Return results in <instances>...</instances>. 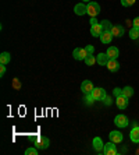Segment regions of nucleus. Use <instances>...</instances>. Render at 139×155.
I'll return each instance as SVG.
<instances>
[{
    "mask_svg": "<svg viewBox=\"0 0 139 155\" xmlns=\"http://www.w3.org/2000/svg\"><path fill=\"white\" fill-rule=\"evenodd\" d=\"M35 147L38 150H46L49 147V138L43 136H36L35 137Z\"/></svg>",
    "mask_w": 139,
    "mask_h": 155,
    "instance_id": "obj_1",
    "label": "nucleus"
},
{
    "mask_svg": "<svg viewBox=\"0 0 139 155\" xmlns=\"http://www.w3.org/2000/svg\"><path fill=\"white\" fill-rule=\"evenodd\" d=\"M86 8H88V14H89L90 17H96L100 13V6L96 2H89V3L86 4Z\"/></svg>",
    "mask_w": 139,
    "mask_h": 155,
    "instance_id": "obj_2",
    "label": "nucleus"
},
{
    "mask_svg": "<svg viewBox=\"0 0 139 155\" xmlns=\"http://www.w3.org/2000/svg\"><path fill=\"white\" fill-rule=\"evenodd\" d=\"M103 152L106 155H117L118 151H117V145H115V143H113V141H110V143H107V144H104V150Z\"/></svg>",
    "mask_w": 139,
    "mask_h": 155,
    "instance_id": "obj_3",
    "label": "nucleus"
},
{
    "mask_svg": "<svg viewBox=\"0 0 139 155\" xmlns=\"http://www.w3.org/2000/svg\"><path fill=\"white\" fill-rule=\"evenodd\" d=\"M128 123H129V120H128V117H127V116H124V115L115 116L114 124H115L117 127H121V129H124V127L128 126Z\"/></svg>",
    "mask_w": 139,
    "mask_h": 155,
    "instance_id": "obj_4",
    "label": "nucleus"
},
{
    "mask_svg": "<svg viewBox=\"0 0 139 155\" xmlns=\"http://www.w3.org/2000/svg\"><path fill=\"white\" fill-rule=\"evenodd\" d=\"M72 56H74L77 60H85V58L88 56V51H86V48H77L74 52H72Z\"/></svg>",
    "mask_w": 139,
    "mask_h": 155,
    "instance_id": "obj_5",
    "label": "nucleus"
},
{
    "mask_svg": "<svg viewBox=\"0 0 139 155\" xmlns=\"http://www.w3.org/2000/svg\"><path fill=\"white\" fill-rule=\"evenodd\" d=\"M90 94L93 95L95 101H103V98L107 95L106 91H104L103 88H100V87H97V88H93V91L90 92Z\"/></svg>",
    "mask_w": 139,
    "mask_h": 155,
    "instance_id": "obj_6",
    "label": "nucleus"
},
{
    "mask_svg": "<svg viewBox=\"0 0 139 155\" xmlns=\"http://www.w3.org/2000/svg\"><path fill=\"white\" fill-rule=\"evenodd\" d=\"M106 67L109 69V71L115 73V71H118V69H120V63L117 61V59H109Z\"/></svg>",
    "mask_w": 139,
    "mask_h": 155,
    "instance_id": "obj_7",
    "label": "nucleus"
},
{
    "mask_svg": "<svg viewBox=\"0 0 139 155\" xmlns=\"http://www.w3.org/2000/svg\"><path fill=\"white\" fill-rule=\"evenodd\" d=\"M93 88H95V87H93L92 81H89V80H85V81L81 84V90L84 94H90L93 91Z\"/></svg>",
    "mask_w": 139,
    "mask_h": 155,
    "instance_id": "obj_8",
    "label": "nucleus"
},
{
    "mask_svg": "<svg viewBox=\"0 0 139 155\" xmlns=\"http://www.w3.org/2000/svg\"><path fill=\"white\" fill-rule=\"evenodd\" d=\"M115 104H117L118 109H125L128 106V98L124 97V95H120V97H117V99H115Z\"/></svg>",
    "mask_w": 139,
    "mask_h": 155,
    "instance_id": "obj_9",
    "label": "nucleus"
},
{
    "mask_svg": "<svg viewBox=\"0 0 139 155\" xmlns=\"http://www.w3.org/2000/svg\"><path fill=\"white\" fill-rule=\"evenodd\" d=\"M74 11H75V14H77V15L88 14V8H86V4H84V3H78V4H75Z\"/></svg>",
    "mask_w": 139,
    "mask_h": 155,
    "instance_id": "obj_10",
    "label": "nucleus"
},
{
    "mask_svg": "<svg viewBox=\"0 0 139 155\" xmlns=\"http://www.w3.org/2000/svg\"><path fill=\"white\" fill-rule=\"evenodd\" d=\"M102 32H103V27H102L100 22H97L95 25H90V34H92L93 36H100Z\"/></svg>",
    "mask_w": 139,
    "mask_h": 155,
    "instance_id": "obj_11",
    "label": "nucleus"
},
{
    "mask_svg": "<svg viewBox=\"0 0 139 155\" xmlns=\"http://www.w3.org/2000/svg\"><path fill=\"white\" fill-rule=\"evenodd\" d=\"M129 138H131V141L136 143V144L139 143V126L138 124H135L134 129L131 130V133H129Z\"/></svg>",
    "mask_w": 139,
    "mask_h": 155,
    "instance_id": "obj_12",
    "label": "nucleus"
},
{
    "mask_svg": "<svg viewBox=\"0 0 139 155\" xmlns=\"http://www.w3.org/2000/svg\"><path fill=\"white\" fill-rule=\"evenodd\" d=\"M93 148H95L97 152H102L104 150V144H103V141H102V138L100 137L93 138Z\"/></svg>",
    "mask_w": 139,
    "mask_h": 155,
    "instance_id": "obj_13",
    "label": "nucleus"
},
{
    "mask_svg": "<svg viewBox=\"0 0 139 155\" xmlns=\"http://www.w3.org/2000/svg\"><path fill=\"white\" fill-rule=\"evenodd\" d=\"M106 54L109 56V59H117L118 56H120V52H118V49L115 46H110L107 49Z\"/></svg>",
    "mask_w": 139,
    "mask_h": 155,
    "instance_id": "obj_14",
    "label": "nucleus"
},
{
    "mask_svg": "<svg viewBox=\"0 0 139 155\" xmlns=\"http://www.w3.org/2000/svg\"><path fill=\"white\" fill-rule=\"evenodd\" d=\"M110 141H113V143H121L122 141V134L120 133V131H117V130H114V131H111L110 133Z\"/></svg>",
    "mask_w": 139,
    "mask_h": 155,
    "instance_id": "obj_15",
    "label": "nucleus"
},
{
    "mask_svg": "<svg viewBox=\"0 0 139 155\" xmlns=\"http://www.w3.org/2000/svg\"><path fill=\"white\" fill-rule=\"evenodd\" d=\"M111 39H113V34H111V31H103L102 35H100V41H102L103 43H110Z\"/></svg>",
    "mask_w": 139,
    "mask_h": 155,
    "instance_id": "obj_16",
    "label": "nucleus"
},
{
    "mask_svg": "<svg viewBox=\"0 0 139 155\" xmlns=\"http://www.w3.org/2000/svg\"><path fill=\"white\" fill-rule=\"evenodd\" d=\"M111 34H113V36L120 38V36L124 35V27L122 25H113V28H111Z\"/></svg>",
    "mask_w": 139,
    "mask_h": 155,
    "instance_id": "obj_17",
    "label": "nucleus"
},
{
    "mask_svg": "<svg viewBox=\"0 0 139 155\" xmlns=\"http://www.w3.org/2000/svg\"><path fill=\"white\" fill-rule=\"evenodd\" d=\"M109 61V56L106 53H99L97 54V64L100 66H106Z\"/></svg>",
    "mask_w": 139,
    "mask_h": 155,
    "instance_id": "obj_18",
    "label": "nucleus"
},
{
    "mask_svg": "<svg viewBox=\"0 0 139 155\" xmlns=\"http://www.w3.org/2000/svg\"><path fill=\"white\" fill-rule=\"evenodd\" d=\"M10 53L8 52H3V53L0 54V63L2 64H8V61H10Z\"/></svg>",
    "mask_w": 139,
    "mask_h": 155,
    "instance_id": "obj_19",
    "label": "nucleus"
},
{
    "mask_svg": "<svg viewBox=\"0 0 139 155\" xmlns=\"http://www.w3.org/2000/svg\"><path fill=\"white\" fill-rule=\"evenodd\" d=\"M122 95L127 98H131L132 95H134V88H132V87H124V88H122Z\"/></svg>",
    "mask_w": 139,
    "mask_h": 155,
    "instance_id": "obj_20",
    "label": "nucleus"
},
{
    "mask_svg": "<svg viewBox=\"0 0 139 155\" xmlns=\"http://www.w3.org/2000/svg\"><path fill=\"white\" fill-rule=\"evenodd\" d=\"M100 24L103 27V31H111V28H113V24H111L109 20H103Z\"/></svg>",
    "mask_w": 139,
    "mask_h": 155,
    "instance_id": "obj_21",
    "label": "nucleus"
},
{
    "mask_svg": "<svg viewBox=\"0 0 139 155\" xmlns=\"http://www.w3.org/2000/svg\"><path fill=\"white\" fill-rule=\"evenodd\" d=\"M85 63L88 66H93L95 63H96V58H95L93 54H88V56L85 58Z\"/></svg>",
    "mask_w": 139,
    "mask_h": 155,
    "instance_id": "obj_22",
    "label": "nucleus"
},
{
    "mask_svg": "<svg viewBox=\"0 0 139 155\" xmlns=\"http://www.w3.org/2000/svg\"><path fill=\"white\" fill-rule=\"evenodd\" d=\"M129 38H131V39H138L139 38V29L134 27V28L129 31Z\"/></svg>",
    "mask_w": 139,
    "mask_h": 155,
    "instance_id": "obj_23",
    "label": "nucleus"
},
{
    "mask_svg": "<svg viewBox=\"0 0 139 155\" xmlns=\"http://www.w3.org/2000/svg\"><path fill=\"white\" fill-rule=\"evenodd\" d=\"M136 0H121V4L124 6V7H131V6H134L135 4Z\"/></svg>",
    "mask_w": 139,
    "mask_h": 155,
    "instance_id": "obj_24",
    "label": "nucleus"
},
{
    "mask_svg": "<svg viewBox=\"0 0 139 155\" xmlns=\"http://www.w3.org/2000/svg\"><path fill=\"white\" fill-rule=\"evenodd\" d=\"M93 101H95V98H93V95H92V94H85V102H86V104L92 105V104H93Z\"/></svg>",
    "mask_w": 139,
    "mask_h": 155,
    "instance_id": "obj_25",
    "label": "nucleus"
},
{
    "mask_svg": "<svg viewBox=\"0 0 139 155\" xmlns=\"http://www.w3.org/2000/svg\"><path fill=\"white\" fill-rule=\"evenodd\" d=\"M25 154L27 155H38V148H28L27 151H25Z\"/></svg>",
    "mask_w": 139,
    "mask_h": 155,
    "instance_id": "obj_26",
    "label": "nucleus"
},
{
    "mask_svg": "<svg viewBox=\"0 0 139 155\" xmlns=\"http://www.w3.org/2000/svg\"><path fill=\"white\" fill-rule=\"evenodd\" d=\"M111 102H113V101H111V97H109V95H106V97L103 98V104L106 105V106H110Z\"/></svg>",
    "mask_w": 139,
    "mask_h": 155,
    "instance_id": "obj_27",
    "label": "nucleus"
},
{
    "mask_svg": "<svg viewBox=\"0 0 139 155\" xmlns=\"http://www.w3.org/2000/svg\"><path fill=\"white\" fill-rule=\"evenodd\" d=\"M114 95H115V98L117 97H120V95H122V88H114Z\"/></svg>",
    "mask_w": 139,
    "mask_h": 155,
    "instance_id": "obj_28",
    "label": "nucleus"
},
{
    "mask_svg": "<svg viewBox=\"0 0 139 155\" xmlns=\"http://www.w3.org/2000/svg\"><path fill=\"white\" fill-rule=\"evenodd\" d=\"M86 51H88V54H93V52H95V48H93L92 45H86Z\"/></svg>",
    "mask_w": 139,
    "mask_h": 155,
    "instance_id": "obj_29",
    "label": "nucleus"
},
{
    "mask_svg": "<svg viewBox=\"0 0 139 155\" xmlns=\"http://www.w3.org/2000/svg\"><path fill=\"white\" fill-rule=\"evenodd\" d=\"M4 73H6V64H0V77H3Z\"/></svg>",
    "mask_w": 139,
    "mask_h": 155,
    "instance_id": "obj_30",
    "label": "nucleus"
},
{
    "mask_svg": "<svg viewBox=\"0 0 139 155\" xmlns=\"http://www.w3.org/2000/svg\"><path fill=\"white\" fill-rule=\"evenodd\" d=\"M134 27L139 29V17H136L135 20H134Z\"/></svg>",
    "mask_w": 139,
    "mask_h": 155,
    "instance_id": "obj_31",
    "label": "nucleus"
},
{
    "mask_svg": "<svg viewBox=\"0 0 139 155\" xmlns=\"http://www.w3.org/2000/svg\"><path fill=\"white\" fill-rule=\"evenodd\" d=\"M95 24H97L96 17H90V25H95Z\"/></svg>",
    "mask_w": 139,
    "mask_h": 155,
    "instance_id": "obj_32",
    "label": "nucleus"
},
{
    "mask_svg": "<svg viewBox=\"0 0 139 155\" xmlns=\"http://www.w3.org/2000/svg\"><path fill=\"white\" fill-rule=\"evenodd\" d=\"M84 2H88V3H89V2H90V0H84Z\"/></svg>",
    "mask_w": 139,
    "mask_h": 155,
    "instance_id": "obj_33",
    "label": "nucleus"
}]
</instances>
